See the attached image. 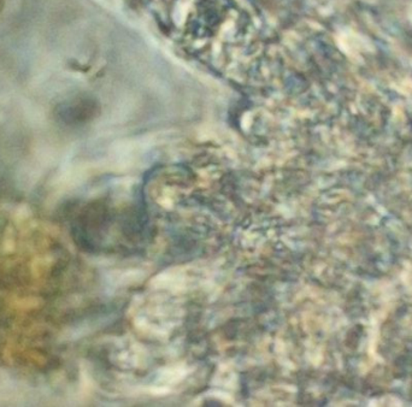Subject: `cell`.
Masks as SVG:
<instances>
[{"mask_svg": "<svg viewBox=\"0 0 412 407\" xmlns=\"http://www.w3.org/2000/svg\"><path fill=\"white\" fill-rule=\"evenodd\" d=\"M3 3H4V1H3V0H0V8L3 6Z\"/></svg>", "mask_w": 412, "mask_h": 407, "instance_id": "1", "label": "cell"}]
</instances>
